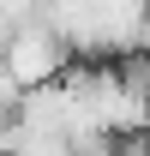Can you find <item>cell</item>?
<instances>
[{
  "instance_id": "obj_1",
  "label": "cell",
  "mask_w": 150,
  "mask_h": 156,
  "mask_svg": "<svg viewBox=\"0 0 150 156\" xmlns=\"http://www.w3.org/2000/svg\"><path fill=\"white\" fill-rule=\"evenodd\" d=\"M18 102H24V84H18L12 72H6V60H0V132H6V126L18 120Z\"/></svg>"
}]
</instances>
